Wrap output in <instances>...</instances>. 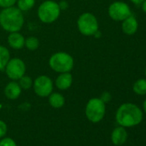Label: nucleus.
<instances>
[{
    "mask_svg": "<svg viewBox=\"0 0 146 146\" xmlns=\"http://www.w3.org/2000/svg\"><path fill=\"white\" fill-rule=\"evenodd\" d=\"M58 5H59L60 10H65V9L68 7V3H67L66 1H61V2L58 4Z\"/></svg>",
    "mask_w": 146,
    "mask_h": 146,
    "instance_id": "25",
    "label": "nucleus"
},
{
    "mask_svg": "<svg viewBox=\"0 0 146 146\" xmlns=\"http://www.w3.org/2000/svg\"><path fill=\"white\" fill-rule=\"evenodd\" d=\"M130 1H131L135 5H141L144 0H130Z\"/></svg>",
    "mask_w": 146,
    "mask_h": 146,
    "instance_id": "26",
    "label": "nucleus"
},
{
    "mask_svg": "<svg viewBox=\"0 0 146 146\" xmlns=\"http://www.w3.org/2000/svg\"><path fill=\"white\" fill-rule=\"evenodd\" d=\"M79 32L85 36H92L99 30V23L95 15L85 12L80 15L77 22Z\"/></svg>",
    "mask_w": 146,
    "mask_h": 146,
    "instance_id": "6",
    "label": "nucleus"
},
{
    "mask_svg": "<svg viewBox=\"0 0 146 146\" xmlns=\"http://www.w3.org/2000/svg\"><path fill=\"white\" fill-rule=\"evenodd\" d=\"M142 5V10L144 13H146V0H144V1L141 4Z\"/></svg>",
    "mask_w": 146,
    "mask_h": 146,
    "instance_id": "27",
    "label": "nucleus"
},
{
    "mask_svg": "<svg viewBox=\"0 0 146 146\" xmlns=\"http://www.w3.org/2000/svg\"><path fill=\"white\" fill-rule=\"evenodd\" d=\"M7 131H8V126L6 123L0 119V138L5 137V135L7 134Z\"/></svg>",
    "mask_w": 146,
    "mask_h": 146,
    "instance_id": "23",
    "label": "nucleus"
},
{
    "mask_svg": "<svg viewBox=\"0 0 146 146\" xmlns=\"http://www.w3.org/2000/svg\"><path fill=\"white\" fill-rule=\"evenodd\" d=\"M22 93V88L20 87L17 81L10 82L5 88V96L10 100L17 99Z\"/></svg>",
    "mask_w": 146,
    "mask_h": 146,
    "instance_id": "13",
    "label": "nucleus"
},
{
    "mask_svg": "<svg viewBox=\"0 0 146 146\" xmlns=\"http://www.w3.org/2000/svg\"><path fill=\"white\" fill-rule=\"evenodd\" d=\"M24 46H26L30 51H35L40 46V41L36 37L30 36V37H28L27 39H25Z\"/></svg>",
    "mask_w": 146,
    "mask_h": 146,
    "instance_id": "19",
    "label": "nucleus"
},
{
    "mask_svg": "<svg viewBox=\"0 0 146 146\" xmlns=\"http://www.w3.org/2000/svg\"><path fill=\"white\" fill-rule=\"evenodd\" d=\"M143 111H144V113H146V100L143 102Z\"/></svg>",
    "mask_w": 146,
    "mask_h": 146,
    "instance_id": "28",
    "label": "nucleus"
},
{
    "mask_svg": "<svg viewBox=\"0 0 146 146\" xmlns=\"http://www.w3.org/2000/svg\"><path fill=\"white\" fill-rule=\"evenodd\" d=\"M106 113V103L101 98H91L86 104L85 115L92 123H99L102 121Z\"/></svg>",
    "mask_w": 146,
    "mask_h": 146,
    "instance_id": "5",
    "label": "nucleus"
},
{
    "mask_svg": "<svg viewBox=\"0 0 146 146\" xmlns=\"http://www.w3.org/2000/svg\"><path fill=\"white\" fill-rule=\"evenodd\" d=\"M0 146H17V144L13 138L4 137L0 140Z\"/></svg>",
    "mask_w": 146,
    "mask_h": 146,
    "instance_id": "21",
    "label": "nucleus"
},
{
    "mask_svg": "<svg viewBox=\"0 0 146 146\" xmlns=\"http://www.w3.org/2000/svg\"><path fill=\"white\" fill-rule=\"evenodd\" d=\"M72 82H73V78L70 72H64V73H59V75L57 77L55 80V84L58 90H66L71 86Z\"/></svg>",
    "mask_w": 146,
    "mask_h": 146,
    "instance_id": "11",
    "label": "nucleus"
},
{
    "mask_svg": "<svg viewBox=\"0 0 146 146\" xmlns=\"http://www.w3.org/2000/svg\"><path fill=\"white\" fill-rule=\"evenodd\" d=\"M17 0H0V7L5 9L11 6H15Z\"/></svg>",
    "mask_w": 146,
    "mask_h": 146,
    "instance_id": "22",
    "label": "nucleus"
},
{
    "mask_svg": "<svg viewBox=\"0 0 146 146\" xmlns=\"http://www.w3.org/2000/svg\"><path fill=\"white\" fill-rule=\"evenodd\" d=\"M122 31L127 35H134L138 29V23L135 17L132 15L129 16L127 18H125L124 21H122Z\"/></svg>",
    "mask_w": 146,
    "mask_h": 146,
    "instance_id": "12",
    "label": "nucleus"
},
{
    "mask_svg": "<svg viewBox=\"0 0 146 146\" xmlns=\"http://www.w3.org/2000/svg\"><path fill=\"white\" fill-rule=\"evenodd\" d=\"M132 90L138 96L146 95V78H140L137 80L132 86Z\"/></svg>",
    "mask_w": 146,
    "mask_h": 146,
    "instance_id": "17",
    "label": "nucleus"
},
{
    "mask_svg": "<svg viewBox=\"0 0 146 146\" xmlns=\"http://www.w3.org/2000/svg\"><path fill=\"white\" fill-rule=\"evenodd\" d=\"M33 80L30 77L24 75L20 79L17 80V83L19 84L20 87L22 88V90H29L33 86Z\"/></svg>",
    "mask_w": 146,
    "mask_h": 146,
    "instance_id": "20",
    "label": "nucleus"
},
{
    "mask_svg": "<svg viewBox=\"0 0 146 146\" xmlns=\"http://www.w3.org/2000/svg\"><path fill=\"white\" fill-rule=\"evenodd\" d=\"M11 59V53L7 47L0 46V70H4L9 60Z\"/></svg>",
    "mask_w": 146,
    "mask_h": 146,
    "instance_id": "16",
    "label": "nucleus"
},
{
    "mask_svg": "<svg viewBox=\"0 0 146 146\" xmlns=\"http://www.w3.org/2000/svg\"><path fill=\"white\" fill-rule=\"evenodd\" d=\"M5 70L6 75L11 80L17 81L23 76L25 75L26 72V64L23 60L18 58H11L6 64Z\"/></svg>",
    "mask_w": 146,
    "mask_h": 146,
    "instance_id": "7",
    "label": "nucleus"
},
{
    "mask_svg": "<svg viewBox=\"0 0 146 146\" xmlns=\"http://www.w3.org/2000/svg\"><path fill=\"white\" fill-rule=\"evenodd\" d=\"M48 102L53 108H60L64 105L65 99L60 93L52 92L48 96Z\"/></svg>",
    "mask_w": 146,
    "mask_h": 146,
    "instance_id": "15",
    "label": "nucleus"
},
{
    "mask_svg": "<svg viewBox=\"0 0 146 146\" xmlns=\"http://www.w3.org/2000/svg\"><path fill=\"white\" fill-rule=\"evenodd\" d=\"M144 73H145V77H146V68H145V71H144Z\"/></svg>",
    "mask_w": 146,
    "mask_h": 146,
    "instance_id": "29",
    "label": "nucleus"
},
{
    "mask_svg": "<svg viewBox=\"0 0 146 146\" xmlns=\"http://www.w3.org/2000/svg\"><path fill=\"white\" fill-rule=\"evenodd\" d=\"M127 137H128L127 131L125 130V127L121 125L115 127L111 133V141L116 146L123 145L126 142Z\"/></svg>",
    "mask_w": 146,
    "mask_h": 146,
    "instance_id": "10",
    "label": "nucleus"
},
{
    "mask_svg": "<svg viewBox=\"0 0 146 146\" xmlns=\"http://www.w3.org/2000/svg\"><path fill=\"white\" fill-rule=\"evenodd\" d=\"M49 66L52 70L58 73L70 72L74 66V59L67 52H58L50 57Z\"/></svg>",
    "mask_w": 146,
    "mask_h": 146,
    "instance_id": "3",
    "label": "nucleus"
},
{
    "mask_svg": "<svg viewBox=\"0 0 146 146\" xmlns=\"http://www.w3.org/2000/svg\"><path fill=\"white\" fill-rule=\"evenodd\" d=\"M7 40H8L9 46L11 48L16 49V50L22 49L25 45V38L19 32L10 33V35H8Z\"/></svg>",
    "mask_w": 146,
    "mask_h": 146,
    "instance_id": "14",
    "label": "nucleus"
},
{
    "mask_svg": "<svg viewBox=\"0 0 146 146\" xmlns=\"http://www.w3.org/2000/svg\"><path fill=\"white\" fill-rule=\"evenodd\" d=\"M111 99H112V96H111V94L109 92H103L102 96H101V100L105 103L110 102Z\"/></svg>",
    "mask_w": 146,
    "mask_h": 146,
    "instance_id": "24",
    "label": "nucleus"
},
{
    "mask_svg": "<svg viewBox=\"0 0 146 146\" xmlns=\"http://www.w3.org/2000/svg\"><path fill=\"white\" fill-rule=\"evenodd\" d=\"M143 118L141 108L131 102L123 103L116 111L115 119L119 125L125 128L132 127L139 125Z\"/></svg>",
    "mask_w": 146,
    "mask_h": 146,
    "instance_id": "1",
    "label": "nucleus"
},
{
    "mask_svg": "<svg viewBox=\"0 0 146 146\" xmlns=\"http://www.w3.org/2000/svg\"><path fill=\"white\" fill-rule=\"evenodd\" d=\"M33 88L35 93L40 97H48L53 90V83L52 79L46 76L41 75L37 77L33 82Z\"/></svg>",
    "mask_w": 146,
    "mask_h": 146,
    "instance_id": "8",
    "label": "nucleus"
},
{
    "mask_svg": "<svg viewBox=\"0 0 146 146\" xmlns=\"http://www.w3.org/2000/svg\"><path fill=\"white\" fill-rule=\"evenodd\" d=\"M60 8L58 3L53 0H46L38 8V17L43 23H54L60 15Z\"/></svg>",
    "mask_w": 146,
    "mask_h": 146,
    "instance_id": "4",
    "label": "nucleus"
},
{
    "mask_svg": "<svg viewBox=\"0 0 146 146\" xmlns=\"http://www.w3.org/2000/svg\"><path fill=\"white\" fill-rule=\"evenodd\" d=\"M17 8L23 12L31 10L35 6V0H17Z\"/></svg>",
    "mask_w": 146,
    "mask_h": 146,
    "instance_id": "18",
    "label": "nucleus"
},
{
    "mask_svg": "<svg viewBox=\"0 0 146 146\" xmlns=\"http://www.w3.org/2000/svg\"><path fill=\"white\" fill-rule=\"evenodd\" d=\"M24 24L23 11L17 7L11 6L0 11V26L9 33L19 32Z\"/></svg>",
    "mask_w": 146,
    "mask_h": 146,
    "instance_id": "2",
    "label": "nucleus"
},
{
    "mask_svg": "<svg viewBox=\"0 0 146 146\" xmlns=\"http://www.w3.org/2000/svg\"><path fill=\"white\" fill-rule=\"evenodd\" d=\"M108 15L113 21L122 22L131 15V11L127 4L121 1H116L109 5Z\"/></svg>",
    "mask_w": 146,
    "mask_h": 146,
    "instance_id": "9",
    "label": "nucleus"
}]
</instances>
